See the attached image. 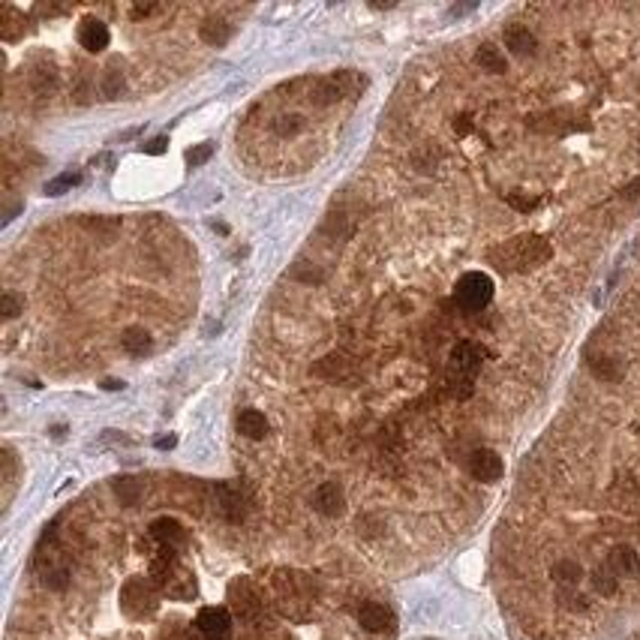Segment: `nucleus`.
<instances>
[{"label": "nucleus", "mask_w": 640, "mask_h": 640, "mask_svg": "<svg viewBox=\"0 0 640 640\" xmlns=\"http://www.w3.org/2000/svg\"><path fill=\"white\" fill-rule=\"evenodd\" d=\"M547 259H550V244H547L544 237H535V235L514 237V241L490 250V262L502 271L529 268V264H541Z\"/></svg>", "instance_id": "1"}, {"label": "nucleus", "mask_w": 640, "mask_h": 640, "mask_svg": "<svg viewBox=\"0 0 640 640\" xmlns=\"http://www.w3.org/2000/svg\"><path fill=\"white\" fill-rule=\"evenodd\" d=\"M160 592L151 578H126L121 587V614L126 619H148L160 605Z\"/></svg>", "instance_id": "2"}, {"label": "nucleus", "mask_w": 640, "mask_h": 640, "mask_svg": "<svg viewBox=\"0 0 640 640\" xmlns=\"http://www.w3.org/2000/svg\"><path fill=\"white\" fill-rule=\"evenodd\" d=\"M493 298V280L481 271H472V273H463L457 280V289H454V301L460 304L466 313H475V310H484Z\"/></svg>", "instance_id": "3"}, {"label": "nucleus", "mask_w": 640, "mask_h": 640, "mask_svg": "<svg viewBox=\"0 0 640 640\" xmlns=\"http://www.w3.org/2000/svg\"><path fill=\"white\" fill-rule=\"evenodd\" d=\"M193 625L199 628V634L205 640H232L235 637V614L228 607H217V605H208L196 614Z\"/></svg>", "instance_id": "4"}, {"label": "nucleus", "mask_w": 640, "mask_h": 640, "mask_svg": "<svg viewBox=\"0 0 640 640\" xmlns=\"http://www.w3.org/2000/svg\"><path fill=\"white\" fill-rule=\"evenodd\" d=\"M355 619L367 634H385L394 632V614L391 607L379 605V601H361L358 610H355Z\"/></svg>", "instance_id": "5"}, {"label": "nucleus", "mask_w": 640, "mask_h": 640, "mask_svg": "<svg viewBox=\"0 0 640 640\" xmlns=\"http://www.w3.org/2000/svg\"><path fill=\"white\" fill-rule=\"evenodd\" d=\"M481 346H475L469 340L457 343L451 349V376H463V379H475V373L481 370Z\"/></svg>", "instance_id": "6"}, {"label": "nucleus", "mask_w": 640, "mask_h": 640, "mask_svg": "<svg viewBox=\"0 0 640 640\" xmlns=\"http://www.w3.org/2000/svg\"><path fill=\"white\" fill-rule=\"evenodd\" d=\"M469 472L475 481H499L502 472H505V466H502V457L496 451H490V448H478V451L469 454Z\"/></svg>", "instance_id": "7"}, {"label": "nucleus", "mask_w": 640, "mask_h": 640, "mask_svg": "<svg viewBox=\"0 0 640 640\" xmlns=\"http://www.w3.org/2000/svg\"><path fill=\"white\" fill-rule=\"evenodd\" d=\"M313 508L319 511L322 517H340L343 508H346V496L340 490L337 481H325L313 490Z\"/></svg>", "instance_id": "8"}, {"label": "nucleus", "mask_w": 640, "mask_h": 640, "mask_svg": "<svg viewBox=\"0 0 640 640\" xmlns=\"http://www.w3.org/2000/svg\"><path fill=\"white\" fill-rule=\"evenodd\" d=\"M217 511L223 520H228V523H241L244 511H246L241 490H235L232 484H217Z\"/></svg>", "instance_id": "9"}, {"label": "nucleus", "mask_w": 640, "mask_h": 640, "mask_svg": "<svg viewBox=\"0 0 640 640\" xmlns=\"http://www.w3.org/2000/svg\"><path fill=\"white\" fill-rule=\"evenodd\" d=\"M151 538L157 544H166V547H184L187 544V529L180 526V520H175V517H157L151 523Z\"/></svg>", "instance_id": "10"}, {"label": "nucleus", "mask_w": 640, "mask_h": 640, "mask_svg": "<svg viewBox=\"0 0 640 640\" xmlns=\"http://www.w3.org/2000/svg\"><path fill=\"white\" fill-rule=\"evenodd\" d=\"M607 569L616 574V578H634V574L640 571V556L634 547H628V544H616L614 550L607 553Z\"/></svg>", "instance_id": "11"}, {"label": "nucleus", "mask_w": 640, "mask_h": 640, "mask_svg": "<svg viewBox=\"0 0 640 640\" xmlns=\"http://www.w3.org/2000/svg\"><path fill=\"white\" fill-rule=\"evenodd\" d=\"M78 42H81V49H87V51H103L106 45H108V27L99 22V18H85V22L78 24Z\"/></svg>", "instance_id": "12"}, {"label": "nucleus", "mask_w": 640, "mask_h": 640, "mask_svg": "<svg viewBox=\"0 0 640 640\" xmlns=\"http://www.w3.org/2000/svg\"><path fill=\"white\" fill-rule=\"evenodd\" d=\"M24 31H27V18H24V12H18L15 6H3V9H0V36H3L6 42L22 40Z\"/></svg>", "instance_id": "13"}, {"label": "nucleus", "mask_w": 640, "mask_h": 640, "mask_svg": "<svg viewBox=\"0 0 640 640\" xmlns=\"http://www.w3.org/2000/svg\"><path fill=\"white\" fill-rule=\"evenodd\" d=\"M199 33H202V40L208 45H214V49H219V45H226L228 40H232V24L226 22V18H219V15H211V18H205L202 27H199Z\"/></svg>", "instance_id": "14"}, {"label": "nucleus", "mask_w": 640, "mask_h": 640, "mask_svg": "<svg viewBox=\"0 0 640 640\" xmlns=\"http://www.w3.org/2000/svg\"><path fill=\"white\" fill-rule=\"evenodd\" d=\"M121 346H124L126 355L142 358V355L151 352V334L144 331L142 325H130V328H124V334H121Z\"/></svg>", "instance_id": "15"}, {"label": "nucleus", "mask_w": 640, "mask_h": 640, "mask_svg": "<svg viewBox=\"0 0 640 640\" xmlns=\"http://www.w3.org/2000/svg\"><path fill=\"white\" fill-rule=\"evenodd\" d=\"M112 490L121 505H139L142 496H144V484L139 478H133V475H124V478H115L112 481Z\"/></svg>", "instance_id": "16"}, {"label": "nucleus", "mask_w": 640, "mask_h": 640, "mask_svg": "<svg viewBox=\"0 0 640 640\" xmlns=\"http://www.w3.org/2000/svg\"><path fill=\"white\" fill-rule=\"evenodd\" d=\"M237 430L246 436V439H264L268 433V421H264V415L259 409H244L241 415H237Z\"/></svg>", "instance_id": "17"}, {"label": "nucleus", "mask_w": 640, "mask_h": 640, "mask_svg": "<svg viewBox=\"0 0 640 640\" xmlns=\"http://www.w3.org/2000/svg\"><path fill=\"white\" fill-rule=\"evenodd\" d=\"M340 96L343 94H340V87H337L334 78H316V81H310V103H313V106H331Z\"/></svg>", "instance_id": "18"}, {"label": "nucleus", "mask_w": 640, "mask_h": 640, "mask_svg": "<svg viewBox=\"0 0 640 640\" xmlns=\"http://www.w3.org/2000/svg\"><path fill=\"white\" fill-rule=\"evenodd\" d=\"M505 45L514 54H532L535 51V36L526 31V27H520V24H514V27H508L505 31Z\"/></svg>", "instance_id": "19"}, {"label": "nucleus", "mask_w": 640, "mask_h": 640, "mask_svg": "<svg viewBox=\"0 0 640 640\" xmlns=\"http://www.w3.org/2000/svg\"><path fill=\"white\" fill-rule=\"evenodd\" d=\"M550 574H553V580L559 583L562 589H574L580 583V578H583V569H580L578 562H571V559H562V562L553 565Z\"/></svg>", "instance_id": "20"}, {"label": "nucleus", "mask_w": 640, "mask_h": 640, "mask_svg": "<svg viewBox=\"0 0 640 640\" xmlns=\"http://www.w3.org/2000/svg\"><path fill=\"white\" fill-rule=\"evenodd\" d=\"M349 358H343V355H328V358H322L313 367L316 376H325V379H343L346 373H349Z\"/></svg>", "instance_id": "21"}, {"label": "nucleus", "mask_w": 640, "mask_h": 640, "mask_svg": "<svg viewBox=\"0 0 640 640\" xmlns=\"http://www.w3.org/2000/svg\"><path fill=\"white\" fill-rule=\"evenodd\" d=\"M589 580H592V589H596L598 596H605V598H610V596H616V592H619V578L607 569V565H601V569L592 571Z\"/></svg>", "instance_id": "22"}, {"label": "nucleus", "mask_w": 640, "mask_h": 640, "mask_svg": "<svg viewBox=\"0 0 640 640\" xmlns=\"http://www.w3.org/2000/svg\"><path fill=\"white\" fill-rule=\"evenodd\" d=\"M273 133L280 135V139H295V135L304 133V117L301 115H283L273 121Z\"/></svg>", "instance_id": "23"}, {"label": "nucleus", "mask_w": 640, "mask_h": 640, "mask_svg": "<svg viewBox=\"0 0 640 640\" xmlns=\"http://www.w3.org/2000/svg\"><path fill=\"white\" fill-rule=\"evenodd\" d=\"M475 60H478L487 72H505V58H502V51L493 49V45H481L478 54H475Z\"/></svg>", "instance_id": "24"}, {"label": "nucleus", "mask_w": 640, "mask_h": 640, "mask_svg": "<svg viewBox=\"0 0 640 640\" xmlns=\"http://www.w3.org/2000/svg\"><path fill=\"white\" fill-rule=\"evenodd\" d=\"M121 90H124V72L117 67H108L103 72V96L106 99H117L121 96Z\"/></svg>", "instance_id": "25"}, {"label": "nucleus", "mask_w": 640, "mask_h": 640, "mask_svg": "<svg viewBox=\"0 0 640 640\" xmlns=\"http://www.w3.org/2000/svg\"><path fill=\"white\" fill-rule=\"evenodd\" d=\"M31 78H33V87L40 90V94H51V90L58 87V72H54V67H36Z\"/></svg>", "instance_id": "26"}, {"label": "nucleus", "mask_w": 640, "mask_h": 640, "mask_svg": "<svg viewBox=\"0 0 640 640\" xmlns=\"http://www.w3.org/2000/svg\"><path fill=\"white\" fill-rule=\"evenodd\" d=\"M334 81H337V87H340V94H343V96H352V94H358V90L364 87V78L358 76V72H352V69L337 72Z\"/></svg>", "instance_id": "27"}, {"label": "nucleus", "mask_w": 640, "mask_h": 640, "mask_svg": "<svg viewBox=\"0 0 640 640\" xmlns=\"http://www.w3.org/2000/svg\"><path fill=\"white\" fill-rule=\"evenodd\" d=\"M78 180H81V175H78V171H63V175H58L54 180H49V184H45V193H49V196H60L63 190L76 187Z\"/></svg>", "instance_id": "28"}, {"label": "nucleus", "mask_w": 640, "mask_h": 640, "mask_svg": "<svg viewBox=\"0 0 640 640\" xmlns=\"http://www.w3.org/2000/svg\"><path fill=\"white\" fill-rule=\"evenodd\" d=\"M592 373H596L598 379H607V382H616L619 379V367L610 358H598L596 364H592Z\"/></svg>", "instance_id": "29"}, {"label": "nucleus", "mask_w": 640, "mask_h": 640, "mask_svg": "<svg viewBox=\"0 0 640 640\" xmlns=\"http://www.w3.org/2000/svg\"><path fill=\"white\" fill-rule=\"evenodd\" d=\"M211 153H214V144H199V148L187 151V162L190 166H202V162L211 160Z\"/></svg>", "instance_id": "30"}, {"label": "nucleus", "mask_w": 640, "mask_h": 640, "mask_svg": "<svg viewBox=\"0 0 640 640\" xmlns=\"http://www.w3.org/2000/svg\"><path fill=\"white\" fill-rule=\"evenodd\" d=\"M508 205L514 208V211H532V208H538V199H529V196H517V193H508Z\"/></svg>", "instance_id": "31"}, {"label": "nucleus", "mask_w": 640, "mask_h": 640, "mask_svg": "<svg viewBox=\"0 0 640 640\" xmlns=\"http://www.w3.org/2000/svg\"><path fill=\"white\" fill-rule=\"evenodd\" d=\"M0 310H3V316H6V319H15V316H18V310H22V307H18V301L6 292V295L0 298Z\"/></svg>", "instance_id": "32"}, {"label": "nucleus", "mask_w": 640, "mask_h": 640, "mask_svg": "<svg viewBox=\"0 0 640 640\" xmlns=\"http://www.w3.org/2000/svg\"><path fill=\"white\" fill-rule=\"evenodd\" d=\"M90 94H94V90H90V81H87V76H81L78 85H76V90H72V96H76L78 103H87Z\"/></svg>", "instance_id": "33"}, {"label": "nucleus", "mask_w": 640, "mask_h": 640, "mask_svg": "<svg viewBox=\"0 0 640 640\" xmlns=\"http://www.w3.org/2000/svg\"><path fill=\"white\" fill-rule=\"evenodd\" d=\"M166 148H169V139L166 135H157V139H151L144 144V153H153V157H157V153H166Z\"/></svg>", "instance_id": "34"}, {"label": "nucleus", "mask_w": 640, "mask_h": 640, "mask_svg": "<svg viewBox=\"0 0 640 640\" xmlns=\"http://www.w3.org/2000/svg\"><path fill=\"white\" fill-rule=\"evenodd\" d=\"M454 133L457 135H466V133H472V117H466V115H460L454 121Z\"/></svg>", "instance_id": "35"}, {"label": "nucleus", "mask_w": 640, "mask_h": 640, "mask_svg": "<svg viewBox=\"0 0 640 640\" xmlns=\"http://www.w3.org/2000/svg\"><path fill=\"white\" fill-rule=\"evenodd\" d=\"M151 12H157V6H153V3H148V6H133V18H135V22H139V18H148Z\"/></svg>", "instance_id": "36"}, {"label": "nucleus", "mask_w": 640, "mask_h": 640, "mask_svg": "<svg viewBox=\"0 0 640 640\" xmlns=\"http://www.w3.org/2000/svg\"><path fill=\"white\" fill-rule=\"evenodd\" d=\"M623 196H625V199H640V178H634L632 184L623 190Z\"/></svg>", "instance_id": "37"}, {"label": "nucleus", "mask_w": 640, "mask_h": 640, "mask_svg": "<svg viewBox=\"0 0 640 640\" xmlns=\"http://www.w3.org/2000/svg\"><path fill=\"white\" fill-rule=\"evenodd\" d=\"M157 445H160V448H171V445H175V436H166V439H160Z\"/></svg>", "instance_id": "38"}, {"label": "nucleus", "mask_w": 640, "mask_h": 640, "mask_svg": "<svg viewBox=\"0 0 640 640\" xmlns=\"http://www.w3.org/2000/svg\"><path fill=\"white\" fill-rule=\"evenodd\" d=\"M106 388H108V391H117V388H124V382H115V379H108V382H106Z\"/></svg>", "instance_id": "39"}]
</instances>
